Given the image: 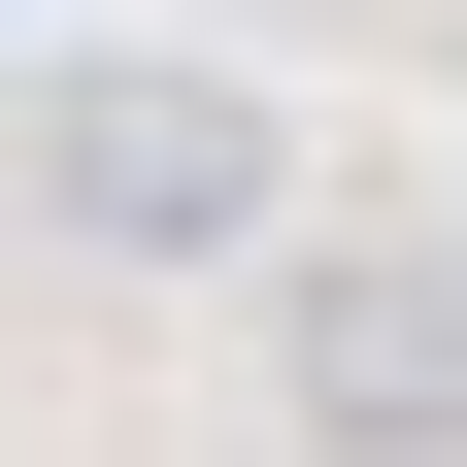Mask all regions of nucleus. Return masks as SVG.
<instances>
[{"mask_svg":"<svg viewBox=\"0 0 467 467\" xmlns=\"http://www.w3.org/2000/svg\"><path fill=\"white\" fill-rule=\"evenodd\" d=\"M301 434L334 467H467V267H301Z\"/></svg>","mask_w":467,"mask_h":467,"instance_id":"nucleus-2","label":"nucleus"},{"mask_svg":"<svg viewBox=\"0 0 467 467\" xmlns=\"http://www.w3.org/2000/svg\"><path fill=\"white\" fill-rule=\"evenodd\" d=\"M34 201H67L100 267H234V234H267V100L234 67H100L67 134H34Z\"/></svg>","mask_w":467,"mask_h":467,"instance_id":"nucleus-1","label":"nucleus"}]
</instances>
